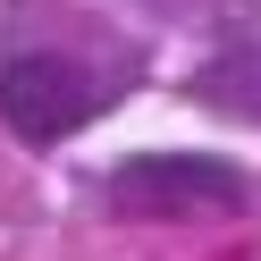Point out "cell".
Returning a JSON list of instances; mask_svg holds the SVG:
<instances>
[{"mask_svg": "<svg viewBox=\"0 0 261 261\" xmlns=\"http://www.w3.org/2000/svg\"><path fill=\"white\" fill-rule=\"evenodd\" d=\"M110 211L118 219H219V211H244V177L211 152H143L110 169Z\"/></svg>", "mask_w": 261, "mask_h": 261, "instance_id": "cell-1", "label": "cell"}, {"mask_svg": "<svg viewBox=\"0 0 261 261\" xmlns=\"http://www.w3.org/2000/svg\"><path fill=\"white\" fill-rule=\"evenodd\" d=\"M93 110H101L93 68H76V59H59V51H25V59L0 68V126L17 143H59V135H76Z\"/></svg>", "mask_w": 261, "mask_h": 261, "instance_id": "cell-2", "label": "cell"}]
</instances>
